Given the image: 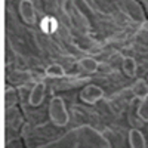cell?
Listing matches in <instances>:
<instances>
[{
	"mask_svg": "<svg viewBox=\"0 0 148 148\" xmlns=\"http://www.w3.org/2000/svg\"><path fill=\"white\" fill-rule=\"evenodd\" d=\"M80 68L84 71V73H88V74H93L98 71V62H96V59L90 58V56H86V58H82L80 59V62H79Z\"/></svg>",
	"mask_w": 148,
	"mask_h": 148,
	"instance_id": "cell-8",
	"label": "cell"
},
{
	"mask_svg": "<svg viewBox=\"0 0 148 148\" xmlns=\"http://www.w3.org/2000/svg\"><path fill=\"white\" fill-rule=\"evenodd\" d=\"M19 14L22 21L28 24V25H33L36 22V12H34V5L30 0H22L19 3Z\"/></svg>",
	"mask_w": 148,
	"mask_h": 148,
	"instance_id": "cell-4",
	"label": "cell"
},
{
	"mask_svg": "<svg viewBox=\"0 0 148 148\" xmlns=\"http://www.w3.org/2000/svg\"><path fill=\"white\" fill-rule=\"evenodd\" d=\"M127 138H129L130 148H147L145 136H144V133L139 129H130Z\"/></svg>",
	"mask_w": 148,
	"mask_h": 148,
	"instance_id": "cell-5",
	"label": "cell"
},
{
	"mask_svg": "<svg viewBox=\"0 0 148 148\" xmlns=\"http://www.w3.org/2000/svg\"><path fill=\"white\" fill-rule=\"evenodd\" d=\"M104 98V90L96 84H88L80 90V101L89 105H95Z\"/></svg>",
	"mask_w": 148,
	"mask_h": 148,
	"instance_id": "cell-2",
	"label": "cell"
},
{
	"mask_svg": "<svg viewBox=\"0 0 148 148\" xmlns=\"http://www.w3.org/2000/svg\"><path fill=\"white\" fill-rule=\"evenodd\" d=\"M45 93H46V86L43 82H37L33 89L30 92V96H28V104L31 107H39L43 99H45Z\"/></svg>",
	"mask_w": 148,
	"mask_h": 148,
	"instance_id": "cell-3",
	"label": "cell"
},
{
	"mask_svg": "<svg viewBox=\"0 0 148 148\" xmlns=\"http://www.w3.org/2000/svg\"><path fill=\"white\" fill-rule=\"evenodd\" d=\"M133 92H135V95L139 96V98H144L145 95H148V88H147L145 82L144 80L136 82V84L133 86Z\"/></svg>",
	"mask_w": 148,
	"mask_h": 148,
	"instance_id": "cell-12",
	"label": "cell"
},
{
	"mask_svg": "<svg viewBox=\"0 0 148 148\" xmlns=\"http://www.w3.org/2000/svg\"><path fill=\"white\" fill-rule=\"evenodd\" d=\"M49 117H51L55 126L64 127L68 125L70 116H68V111H67V107L62 101V98H59V96L52 98V101L49 102Z\"/></svg>",
	"mask_w": 148,
	"mask_h": 148,
	"instance_id": "cell-1",
	"label": "cell"
},
{
	"mask_svg": "<svg viewBox=\"0 0 148 148\" xmlns=\"http://www.w3.org/2000/svg\"><path fill=\"white\" fill-rule=\"evenodd\" d=\"M123 71H125V74L127 77H135L136 76V70H138V65H136V61H135L132 56H126L125 59H123Z\"/></svg>",
	"mask_w": 148,
	"mask_h": 148,
	"instance_id": "cell-7",
	"label": "cell"
},
{
	"mask_svg": "<svg viewBox=\"0 0 148 148\" xmlns=\"http://www.w3.org/2000/svg\"><path fill=\"white\" fill-rule=\"evenodd\" d=\"M42 28H43L45 33H49V34L55 33L56 28H58V22H56V19L52 18V16H45L43 21H42Z\"/></svg>",
	"mask_w": 148,
	"mask_h": 148,
	"instance_id": "cell-10",
	"label": "cell"
},
{
	"mask_svg": "<svg viewBox=\"0 0 148 148\" xmlns=\"http://www.w3.org/2000/svg\"><path fill=\"white\" fill-rule=\"evenodd\" d=\"M45 76L47 79H61V77L65 76V70L62 68V65H59V64H51V65L46 67Z\"/></svg>",
	"mask_w": 148,
	"mask_h": 148,
	"instance_id": "cell-6",
	"label": "cell"
},
{
	"mask_svg": "<svg viewBox=\"0 0 148 148\" xmlns=\"http://www.w3.org/2000/svg\"><path fill=\"white\" fill-rule=\"evenodd\" d=\"M5 101H6V107L8 108H14L16 104V93L12 88H8L5 90Z\"/></svg>",
	"mask_w": 148,
	"mask_h": 148,
	"instance_id": "cell-11",
	"label": "cell"
},
{
	"mask_svg": "<svg viewBox=\"0 0 148 148\" xmlns=\"http://www.w3.org/2000/svg\"><path fill=\"white\" fill-rule=\"evenodd\" d=\"M136 114L141 119V121L148 123V95H145L144 98L139 99V105L136 110Z\"/></svg>",
	"mask_w": 148,
	"mask_h": 148,
	"instance_id": "cell-9",
	"label": "cell"
}]
</instances>
